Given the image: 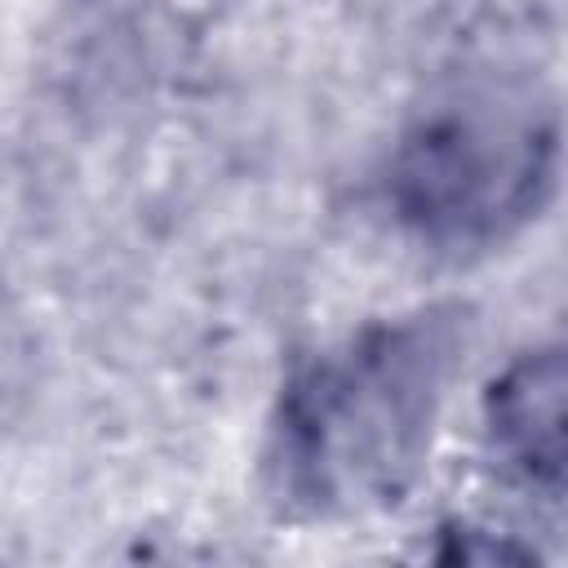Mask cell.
Listing matches in <instances>:
<instances>
[{"label":"cell","mask_w":568,"mask_h":568,"mask_svg":"<svg viewBox=\"0 0 568 568\" xmlns=\"http://www.w3.org/2000/svg\"><path fill=\"white\" fill-rule=\"evenodd\" d=\"M466 333V306L422 302L302 355L262 435V484L275 510L342 524L399 506L426 470Z\"/></svg>","instance_id":"1"},{"label":"cell","mask_w":568,"mask_h":568,"mask_svg":"<svg viewBox=\"0 0 568 568\" xmlns=\"http://www.w3.org/2000/svg\"><path fill=\"white\" fill-rule=\"evenodd\" d=\"M479 426L515 484L568 497V333L519 351L488 377Z\"/></svg>","instance_id":"3"},{"label":"cell","mask_w":568,"mask_h":568,"mask_svg":"<svg viewBox=\"0 0 568 568\" xmlns=\"http://www.w3.org/2000/svg\"><path fill=\"white\" fill-rule=\"evenodd\" d=\"M564 120L550 93L510 67L444 71L404 111L377 169L399 235L430 253H484L515 240L555 195Z\"/></svg>","instance_id":"2"}]
</instances>
